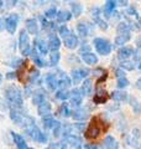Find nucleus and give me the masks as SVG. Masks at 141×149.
I'll return each mask as SVG.
<instances>
[{"instance_id": "1", "label": "nucleus", "mask_w": 141, "mask_h": 149, "mask_svg": "<svg viewBox=\"0 0 141 149\" xmlns=\"http://www.w3.org/2000/svg\"><path fill=\"white\" fill-rule=\"evenodd\" d=\"M5 98L12 109H21L22 108V104H24L22 92L17 86L11 85L6 88L5 90Z\"/></svg>"}, {"instance_id": "2", "label": "nucleus", "mask_w": 141, "mask_h": 149, "mask_svg": "<svg viewBox=\"0 0 141 149\" xmlns=\"http://www.w3.org/2000/svg\"><path fill=\"white\" fill-rule=\"evenodd\" d=\"M93 45L95 47L97 52L102 56H106L111 52V44L108 40L103 39V37H95L93 40Z\"/></svg>"}, {"instance_id": "3", "label": "nucleus", "mask_w": 141, "mask_h": 149, "mask_svg": "<svg viewBox=\"0 0 141 149\" xmlns=\"http://www.w3.org/2000/svg\"><path fill=\"white\" fill-rule=\"evenodd\" d=\"M19 47L24 56H29L31 55V45H30V39L27 35L26 30H21L20 31V36H19Z\"/></svg>"}, {"instance_id": "4", "label": "nucleus", "mask_w": 141, "mask_h": 149, "mask_svg": "<svg viewBox=\"0 0 141 149\" xmlns=\"http://www.w3.org/2000/svg\"><path fill=\"white\" fill-rule=\"evenodd\" d=\"M17 22H19V15H16V14H10V15L4 20V27L6 29L9 34L12 35L14 32L16 31Z\"/></svg>"}, {"instance_id": "5", "label": "nucleus", "mask_w": 141, "mask_h": 149, "mask_svg": "<svg viewBox=\"0 0 141 149\" xmlns=\"http://www.w3.org/2000/svg\"><path fill=\"white\" fill-rule=\"evenodd\" d=\"M72 81L74 85H77V83L81 82L83 78H86L88 74H89V70L87 68H77V70H72Z\"/></svg>"}, {"instance_id": "6", "label": "nucleus", "mask_w": 141, "mask_h": 149, "mask_svg": "<svg viewBox=\"0 0 141 149\" xmlns=\"http://www.w3.org/2000/svg\"><path fill=\"white\" fill-rule=\"evenodd\" d=\"M83 93L81 90L78 88H74V90L70 91V104L74 106V107H79L82 104V101H83Z\"/></svg>"}, {"instance_id": "7", "label": "nucleus", "mask_w": 141, "mask_h": 149, "mask_svg": "<svg viewBox=\"0 0 141 149\" xmlns=\"http://www.w3.org/2000/svg\"><path fill=\"white\" fill-rule=\"evenodd\" d=\"M99 134H100V127L98 124H95V119H94L86 130V137L89 139H94V138L99 137Z\"/></svg>"}, {"instance_id": "8", "label": "nucleus", "mask_w": 141, "mask_h": 149, "mask_svg": "<svg viewBox=\"0 0 141 149\" xmlns=\"http://www.w3.org/2000/svg\"><path fill=\"white\" fill-rule=\"evenodd\" d=\"M77 31L82 37H87L92 32V25H89L87 21H81L77 24Z\"/></svg>"}, {"instance_id": "9", "label": "nucleus", "mask_w": 141, "mask_h": 149, "mask_svg": "<svg viewBox=\"0 0 141 149\" xmlns=\"http://www.w3.org/2000/svg\"><path fill=\"white\" fill-rule=\"evenodd\" d=\"M48 50H51L52 52H57L58 49L61 47V40L57 35H50L48 37Z\"/></svg>"}, {"instance_id": "10", "label": "nucleus", "mask_w": 141, "mask_h": 149, "mask_svg": "<svg viewBox=\"0 0 141 149\" xmlns=\"http://www.w3.org/2000/svg\"><path fill=\"white\" fill-rule=\"evenodd\" d=\"M108 100V93L105 90H103V88H97V93H95V96H94V103L95 104H103V103H105Z\"/></svg>"}, {"instance_id": "11", "label": "nucleus", "mask_w": 141, "mask_h": 149, "mask_svg": "<svg viewBox=\"0 0 141 149\" xmlns=\"http://www.w3.org/2000/svg\"><path fill=\"white\" fill-rule=\"evenodd\" d=\"M11 136H12V139H14V142H15L17 149H34V148L27 147V144H26V142H25V139H24V137L20 136V134L11 132Z\"/></svg>"}, {"instance_id": "12", "label": "nucleus", "mask_w": 141, "mask_h": 149, "mask_svg": "<svg viewBox=\"0 0 141 149\" xmlns=\"http://www.w3.org/2000/svg\"><path fill=\"white\" fill-rule=\"evenodd\" d=\"M46 83H47V87L50 88L51 91H55L57 90L58 87V78L55 73H48L46 76Z\"/></svg>"}, {"instance_id": "13", "label": "nucleus", "mask_w": 141, "mask_h": 149, "mask_svg": "<svg viewBox=\"0 0 141 149\" xmlns=\"http://www.w3.org/2000/svg\"><path fill=\"white\" fill-rule=\"evenodd\" d=\"M26 30L29 31L31 35L39 34V24H37L36 19H27L26 20Z\"/></svg>"}, {"instance_id": "14", "label": "nucleus", "mask_w": 141, "mask_h": 149, "mask_svg": "<svg viewBox=\"0 0 141 149\" xmlns=\"http://www.w3.org/2000/svg\"><path fill=\"white\" fill-rule=\"evenodd\" d=\"M51 111H52V106H51V103L47 101H45L44 103H41L40 106H37V112H39V114L42 116V117L50 116Z\"/></svg>"}, {"instance_id": "15", "label": "nucleus", "mask_w": 141, "mask_h": 149, "mask_svg": "<svg viewBox=\"0 0 141 149\" xmlns=\"http://www.w3.org/2000/svg\"><path fill=\"white\" fill-rule=\"evenodd\" d=\"M63 42H64V46L67 49L73 50V49H76L78 46V37L74 34H70L68 37H66V39L63 40Z\"/></svg>"}, {"instance_id": "16", "label": "nucleus", "mask_w": 141, "mask_h": 149, "mask_svg": "<svg viewBox=\"0 0 141 149\" xmlns=\"http://www.w3.org/2000/svg\"><path fill=\"white\" fill-rule=\"evenodd\" d=\"M72 117L74 120H86L89 117V112L84 108H78L72 112Z\"/></svg>"}, {"instance_id": "17", "label": "nucleus", "mask_w": 141, "mask_h": 149, "mask_svg": "<svg viewBox=\"0 0 141 149\" xmlns=\"http://www.w3.org/2000/svg\"><path fill=\"white\" fill-rule=\"evenodd\" d=\"M35 49L39 51L40 55H46L48 52V45L46 41L41 40V39H36L35 40Z\"/></svg>"}, {"instance_id": "18", "label": "nucleus", "mask_w": 141, "mask_h": 149, "mask_svg": "<svg viewBox=\"0 0 141 149\" xmlns=\"http://www.w3.org/2000/svg\"><path fill=\"white\" fill-rule=\"evenodd\" d=\"M82 60L84 63L87 65H97L98 63V57L97 55H94L93 52H82Z\"/></svg>"}, {"instance_id": "19", "label": "nucleus", "mask_w": 141, "mask_h": 149, "mask_svg": "<svg viewBox=\"0 0 141 149\" xmlns=\"http://www.w3.org/2000/svg\"><path fill=\"white\" fill-rule=\"evenodd\" d=\"M116 5H118V3L114 1V0H108V1H105V5H104V14H105V16L110 17L113 14L115 13Z\"/></svg>"}, {"instance_id": "20", "label": "nucleus", "mask_w": 141, "mask_h": 149, "mask_svg": "<svg viewBox=\"0 0 141 149\" xmlns=\"http://www.w3.org/2000/svg\"><path fill=\"white\" fill-rule=\"evenodd\" d=\"M133 54H134L133 49L124 46V47H121L119 51H118V57H119L120 60H123V61H125V60H128Z\"/></svg>"}, {"instance_id": "21", "label": "nucleus", "mask_w": 141, "mask_h": 149, "mask_svg": "<svg viewBox=\"0 0 141 149\" xmlns=\"http://www.w3.org/2000/svg\"><path fill=\"white\" fill-rule=\"evenodd\" d=\"M46 101V93L45 91H36L34 93V96H32V102H34V104L36 106H40L41 103H44Z\"/></svg>"}, {"instance_id": "22", "label": "nucleus", "mask_w": 141, "mask_h": 149, "mask_svg": "<svg viewBox=\"0 0 141 149\" xmlns=\"http://www.w3.org/2000/svg\"><path fill=\"white\" fill-rule=\"evenodd\" d=\"M72 85V80L67 76L66 73H62L61 77L58 78V87H61V90H67V88Z\"/></svg>"}, {"instance_id": "23", "label": "nucleus", "mask_w": 141, "mask_h": 149, "mask_svg": "<svg viewBox=\"0 0 141 149\" xmlns=\"http://www.w3.org/2000/svg\"><path fill=\"white\" fill-rule=\"evenodd\" d=\"M110 97L114 101H116V102H124V101H128L129 100L128 93L124 92V91H114L110 95Z\"/></svg>"}, {"instance_id": "24", "label": "nucleus", "mask_w": 141, "mask_h": 149, "mask_svg": "<svg viewBox=\"0 0 141 149\" xmlns=\"http://www.w3.org/2000/svg\"><path fill=\"white\" fill-rule=\"evenodd\" d=\"M31 57H32V60H34L35 65H37L39 67H46V66H47L46 62H45V60L41 58L40 54H37L36 49H32V50H31Z\"/></svg>"}, {"instance_id": "25", "label": "nucleus", "mask_w": 141, "mask_h": 149, "mask_svg": "<svg viewBox=\"0 0 141 149\" xmlns=\"http://www.w3.org/2000/svg\"><path fill=\"white\" fill-rule=\"evenodd\" d=\"M72 13L68 11V10H61L57 13V16H56V19H57L58 22H66V21H69L70 19H72Z\"/></svg>"}, {"instance_id": "26", "label": "nucleus", "mask_w": 141, "mask_h": 149, "mask_svg": "<svg viewBox=\"0 0 141 149\" xmlns=\"http://www.w3.org/2000/svg\"><path fill=\"white\" fill-rule=\"evenodd\" d=\"M131 39V35L130 32H128V34H119L116 37H115V45L116 46H123L125 45L128 41H130Z\"/></svg>"}, {"instance_id": "27", "label": "nucleus", "mask_w": 141, "mask_h": 149, "mask_svg": "<svg viewBox=\"0 0 141 149\" xmlns=\"http://www.w3.org/2000/svg\"><path fill=\"white\" fill-rule=\"evenodd\" d=\"M92 90H93L92 81L89 80V78H87V80L83 82L82 88H81V91H82V93H83V96H91V95H92Z\"/></svg>"}, {"instance_id": "28", "label": "nucleus", "mask_w": 141, "mask_h": 149, "mask_svg": "<svg viewBox=\"0 0 141 149\" xmlns=\"http://www.w3.org/2000/svg\"><path fill=\"white\" fill-rule=\"evenodd\" d=\"M104 148L105 149H118V142L113 136H106L104 139Z\"/></svg>"}, {"instance_id": "29", "label": "nucleus", "mask_w": 141, "mask_h": 149, "mask_svg": "<svg viewBox=\"0 0 141 149\" xmlns=\"http://www.w3.org/2000/svg\"><path fill=\"white\" fill-rule=\"evenodd\" d=\"M56 120L52 116H46V117H42V123H44V127L46 128V129H52L53 127H55V124H56Z\"/></svg>"}, {"instance_id": "30", "label": "nucleus", "mask_w": 141, "mask_h": 149, "mask_svg": "<svg viewBox=\"0 0 141 149\" xmlns=\"http://www.w3.org/2000/svg\"><path fill=\"white\" fill-rule=\"evenodd\" d=\"M70 9H72V15L78 17L83 13V6L82 4L76 3V1H70Z\"/></svg>"}, {"instance_id": "31", "label": "nucleus", "mask_w": 141, "mask_h": 149, "mask_svg": "<svg viewBox=\"0 0 141 149\" xmlns=\"http://www.w3.org/2000/svg\"><path fill=\"white\" fill-rule=\"evenodd\" d=\"M130 30H131V27L128 22H120V24L116 26V31L119 32V34H128V32H130Z\"/></svg>"}, {"instance_id": "32", "label": "nucleus", "mask_w": 141, "mask_h": 149, "mask_svg": "<svg viewBox=\"0 0 141 149\" xmlns=\"http://www.w3.org/2000/svg\"><path fill=\"white\" fill-rule=\"evenodd\" d=\"M120 68L123 70H126V71H133L135 70V63L133 61H129V60H125V61H121L120 62Z\"/></svg>"}, {"instance_id": "33", "label": "nucleus", "mask_w": 141, "mask_h": 149, "mask_svg": "<svg viewBox=\"0 0 141 149\" xmlns=\"http://www.w3.org/2000/svg\"><path fill=\"white\" fill-rule=\"evenodd\" d=\"M70 97V92H68L67 90H58L56 92V98L61 100V101H66Z\"/></svg>"}, {"instance_id": "34", "label": "nucleus", "mask_w": 141, "mask_h": 149, "mask_svg": "<svg viewBox=\"0 0 141 149\" xmlns=\"http://www.w3.org/2000/svg\"><path fill=\"white\" fill-rule=\"evenodd\" d=\"M59 60H61V54L58 52H52L50 56V63H51V66H57L58 62H59Z\"/></svg>"}, {"instance_id": "35", "label": "nucleus", "mask_w": 141, "mask_h": 149, "mask_svg": "<svg viewBox=\"0 0 141 149\" xmlns=\"http://www.w3.org/2000/svg\"><path fill=\"white\" fill-rule=\"evenodd\" d=\"M129 102H130V104H131V107H133L135 113H141V104L139 103L138 100L134 98V97H131V98L129 100Z\"/></svg>"}, {"instance_id": "36", "label": "nucleus", "mask_w": 141, "mask_h": 149, "mask_svg": "<svg viewBox=\"0 0 141 149\" xmlns=\"http://www.w3.org/2000/svg\"><path fill=\"white\" fill-rule=\"evenodd\" d=\"M58 32H59V35L63 37V40L66 39V37H68L72 32H70V30L67 27V25H62V26H59L58 27Z\"/></svg>"}, {"instance_id": "37", "label": "nucleus", "mask_w": 141, "mask_h": 149, "mask_svg": "<svg viewBox=\"0 0 141 149\" xmlns=\"http://www.w3.org/2000/svg\"><path fill=\"white\" fill-rule=\"evenodd\" d=\"M59 113L62 114L63 117H69V116H72V112H70V109H69V107H68L67 103H63L62 106H61Z\"/></svg>"}, {"instance_id": "38", "label": "nucleus", "mask_w": 141, "mask_h": 149, "mask_svg": "<svg viewBox=\"0 0 141 149\" xmlns=\"http://www.w3.org/2000/svg\"><path fill=\"white\" fill-rule=\"evenodd\" d=\"M21 65H24V60L22 58H19V57H15V58H12L10 62H9V66H11L14 68H17V67H20Z\"/></svg>"}, {"instance_id": "39", "label": "nucleus", "mask_w": 141, "mask_h": 149, "mask_svg": "<svg viewBox=\"0 0 141 149\" xmlns=\"http://www.w3.org/2000/svg\"><path fill=\"white\" fill-rule=\"evenodd\" d=\"M62 128H63V125L57 120V122H56V124H55V127L52 128V129H53V136H55V137H59L61 134H62Z\"/></svg>"}, {"instance_id": "40", "label": "nucleus", "mask_w": 141, "mask_h": 149, "mask_svg": "<svg viewBox=\"0 0 141 149\" xmlns=\"http://www.w3.org/2000/svg\"><path fill=\"white\" fill-rule=\"evenodd\" d=\"M57 10H56V8H50L48 10H46V13H45V17L46 19H53V17H56L57 16Z\"/></svg>"}, {"instance_id": "41", "label": "nucleus", "mask_w": 141, "mask_h": 149, "mask_svg": "<svg viewBox=\"0 0 141 149\" xmlns=\"http://www.w3.org/2000/svg\"><path fill=\"white\" fill-rule=\"evenodd\" d=\"M39 77H40V71H39V70H32V71L30 72V74H29V81H30V83L36 82V80Z\"/></svg>"}, {"instance_id": "42", "label": "nucleus", "mask_w": 141, "mask_h": 149, "mask_svg": "<svg viewBox=\"0 0 141 149\" xmlns=\"http://www.w3.org/2000/svg\"><path fill=\"white\" fill-rule=\"evenodd\" d=\"M94 21H95V24L100 27L102 30H106L108 29V24H106V21H104L103 19L100 17H97V19H94Z\"/></svg>"}, {"instance_id": "43", "label": "nucleus", "mask_w": 141, "mask_h": 149, "mask_svg": "<svg viewBox=\"0 0 141 149\" xmlns=\"http://www.w3.org/2000/svg\"><path fill=\"white\" fill-rule=\"evenodd\" d=\"M116 86H118V88H125V87L129 86V81L126 80V77L119 78V80H118V82H116Z\"/></svg>"}, {"instance_id": "44", "label": "nucleus", "mask_w": 141, "mask_h": 149, "mask_svg": "<svg viewBox=\"0 0 141 149\" xmlns=\"http://www.w3.org/2000/svg\"><path fill=\"white\" fill-rule=\"evenodd\" d=\"M84 128H86V124H84V123H76V124H73V129L77 130V132H83Z\"/></svg>"}, {"instance_id": "45", "label": "nucleus", "mask_w": 141, "mask_h": 149, "mask_svg": "<svg viewBox=\"0 0 141 149\" xmlns=\"http://www.w3.org/2000/svg\"><path fill=\"white\" fill-rule=\"evenodd\" d=\"M126 14L128 15H131V16H136L138 17V11H136V9L134 6H129L128 9H126Z\"/></svg>"}, {"instance_id": "46", "label": "nucleus", "mask_w": 141, "mask_h": 149, "mask_svg": "<svg viewBox=\"0 0 141 149\" xmlns=\"http://www.w3.org/2000/svg\"><path fill=\"white\" fill-rule=\"evenodd\" d=\"M40 21H41L42 27H44V29H48V27L51 26V22L47 21V19L44 17V16H40Z\"/></svg>"}, {"instance_id": "47", "label": "nucleus", "mask_w": 141, "mask_h": 149, "mask_svg": "<svg viewBox=\"0 0 141 149\" xmlns=\"http://www.w3.org/2000/svg\"><path fill=\"white\" fill-rule=\"evenodd\" d=\"M140 137H141L140 129H138V128H134V129H133V138H134V141L138 142V139H140Z\"/></svg>"}, {"instance_id": "48", "label": "nucleus", "mask_w": 141, "mask_h": 149, "mask_svg": "<svg viewBox=\"0 0 141 149\" xmlns=\"http://www.w3.org/2000/svg\"><path fill=\"white\" fill-rule=\"evenodd\" d=\"M115 77H118V80H119V78H124L125 77V72L121 68H116L115 70Z\"/></svg>"}, {"instance_id": "49", "label": "nucleus", "mask_w": 141, "mask_h": 149, "mask_svg": "<svg viewBox=\"0 0 141 149\" xmlns=\"http://www.w3.org/2000/svg\"><path fill=\"white\" fill-rule=\"evenodd\" d=\"M92 16H93L94 19L100 17V9H99V8H93V9H92Z\"/></svg>"}, {"instance_id": "50", "label": "nucleus", "mask_w": 141, "mask_h": 149, "mask_svg": "<svg viewBox=\"0 0 141 149\" xmlns=\"http://www.w3.org/2000/svg\"><path fill=\"white\" fill-rule=\"evenodd\" d=\"M84 148L86 149H102L99 146H97V144H86Z\"/></svg>"}, {"instance_id": "51", "label": "nucleus", "mask_w": 141, "mask_h": 149, "mask_svg": "<svg viewBox=\"0 0 141 149\" xmlns=\"http://www.w3.org/2000/svg\"><path fill=\"white\" fill-rule=\"evenodd\" d=\"M106 77H108V74H106V73H104L102 77H99V78L97 80V83H102V82H104V81L106 80Z\"/></svg>"}, {"instance_id": "52", "label": "nucleus", "mask_w": 141, "mask_h": 149, "mask_svg": "<svg viewBox=\"0 0 141 149\" xmlns=\"http://www.w3.org/2000/svg\"><path fill=\"white\" fill-rule=\"evenodd\" d=\"M6 78H8V80H11V78H16V73H15V72H9V73H6Z\"/></svg>"}, {"instance_id": "53", "label": "nucleus", "mask_w": 141, "mask_h": 149, "mask_svg": "<svg viewBox=\"0 0 141 149\" xmlns=\"http://www.w3.org/2000/svg\"><path fill=\"white\" fill-rule=\"evenodd\" d=\"M136 88H138V90H141V77L139 78V80L138 81H136Z\"/></svg>"}, {"instance_id": "54", "label": "nucleus", "mask_w": 141, "mask_h": 149, "mask_svg": "<svg viewBox=\"0 0 141 149\" xmlns=\"http://www.w3.org/2000/svg\"><path fill=\"white\" fill-rule=\"evenodd\" d=\"M118 4H119L120 6H126L128 5V1H124V0H121V1H116Z\"/></svg>"}, {"instance_id": "55", "label": "nucleus", "mask_w": 141, "mask_h": 149, "mask_svg": "<svg viewBox=\"0 0 141 149\" xmlns=\"http://www.w3.org/2000/svg\"><path fill=\"white\" fill-rule=\"evenodd\" d=\"M4 29V20L3 19H0V31H1Z\"/></svg>"}, {"instance_id": "56", "label": "nucleus", "mask_w": 141, "mask_h": 149, "mask_svg": "<svg viewBox=\"0 0 141 149\" xmlns=\"http://www.w3.org/2000/svg\"><path fill=\"white\" fill-rule=\"evenodd\" d=\"M1 82H3V74L0 73V85H1Z\"/></svg>"}, {"instance_id": "57", "label": "nucleus", "mask_w": 141, "mask_h": 149, "mask_svg": "<svg viewBox=\"0 0 141 149\" xmlns=\"http://www.w3.org/2000/svg\"><path fill=\"white\" fill-rule=\"evenodd\" d=\"M138 46H139V47L141 49V40H139V41H138Z\"/></svg>"}, {"instance_id": "58", "label": "nucleus", "mask_w": 141, "mask_h": 149, "mask_svg": "<svg viewBox=\"0 0 141 149\" xmlns=\"http://www.w3.org/2000/svg\"><path fill=\"white\" fill-rule=\"evenodd\" d=\"M3 5H4V1H0V8H1Z\"/></svg>"}, {"instance_id": "59", "label": "nucleus", "mask_w": 141, "mask_h": 149, "mask_svg": "<svg viewBox=\"0 0 141 149\" xmlns=\"http://www.w3.org/2000/svg\"><path fill=\"white\" fill-rule=\"evenodd\" d=\"M138 67H139V68H140V70H141V61H140V62H139V66H138Z\"/></svg>"}, {"instance_id": "60", "label": "nucleus", "mask_w": 141, "mask_h": 149, "mask_svg": "<svg viewBox=\"0 0 141 149\" xmlns=\"http://www.w3.org/2000/svg\"><path fill=\"white\" fill-rule=\"evenodd\" d=\"M139 24L141 25V19H139Z\"/></svg>"}, {"instance_id": "61", "label": "nucleus", "mask_w": 141, "mask_h": 149, "mask_svg": "<svg viewBox=\"0 0 141 149\" xmlns=\"http://www.w3.org/2000/svg\"><path fill=\"white\" fill-rule=\"evenodd\" d=\"M46 149H51V148H46Z\"/></svg>"}]
</instances>
